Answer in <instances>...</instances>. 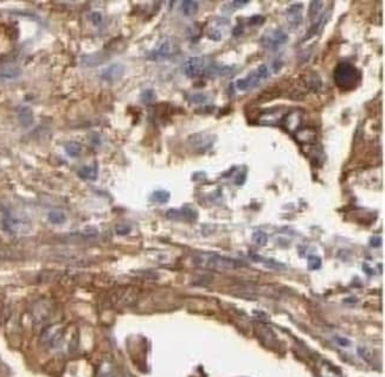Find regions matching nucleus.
Masks as SVG:
<instances>
[{
  "mask_svg": "<svg viewBox=\"0 0 385 377\" xmlns=\"http://www.w3.org/2000/svg\"><path fill=\"white\" fill-rule=\"evenodd\" d=\"M194 263L199 268L216 272L234 271V269H237L243 266L240 261L218 255V254L214 253L196 254L194 256Z\"/></svg>",
  "mask_w": 385,
  "mask_h": 377,
  "instance_id": "1",
  "label": "nucleus"
},
{
  "mask_svg": "<svg viewBox=\"0 0 385 377\" xmlns=\"http://www.w3.org/2000/svg\"><path fill=\"white\" fill-rule=\"evenodd\" d=\"M333 79L337 86L342 90L353 89L360 80V72L350 63H339L333 72Z\"/></svg>",
  "mask_w": 385,
  "mask_h": 377,
  "instance_id": "2",
  "label": "nucleus"
},
{
  "mask_svg": "<svg viewBox=\"0 0 385 377\" xmlns=\"http://www.w3.org/2000/svg\"><path fill=\"white\" fill-rule=\"evenodd\" d=\"M3 227L7 233L14 234V235H25V234H29L31 229H32L31 222L28 218L10 213V211L4 214Z\"/></svg>",
  "mask_w": 385,
  "mask_h": 377,
  "instance_id": "3",
  "label": "nucleus"
},
{
  "mask_svg": "<svg viewBox=\"0 0 385 377\" xmlns=\"http://www.w3.org/2000/svg\"><path fill=\"white\" fill-rule=\"evenodd\" d=\"M269 76V70L265 65H260L256 71L250 74L248 78L241 79L236 81V88L241 91H248L252 90L257 86H260L261 81L265 80Z\"/></svg>",
  "mask_w": 385,
  "mask_h": 377,
  "instance_id": "4",
  "label": "nucleus"
},
{
  "mask_svg": "<svg viewBox=\"0 0 385 377\" xmlns=\"http://www.w3.org/2000/svg\"><path fill=\"white\" fill-rule=\"evenodd\" d=\"M287 41H288L287 33L283 32L281 29H276V30H271V31L264 33L263 38H262V44H263L264 48L274 51V50L279 49L281 45L287 43Z\"/></svg>",
  "mask_w": 385,
  "mask_h": 377,
  "instance_id": "5",
  "label": "nucleus"
},
{
  "mask_svg": "<svg viewBox=\"0 0 385 377\" xmlns=\"http://www.w3.org/2000/svg\"><path fill=\"white\" fill-rule=\"evenodd\" d=\"M207 69V64L204 57H191L183 65L184 74L187 78H198L203 75Z\"/></svg>",
  "mask_w": 385,
  "mask_h": 377,
  "instance_id": "6",
  "label": "nucleus"
},
{
  "mask_svg": "<svg viewBox=\"0 0 385 377\" xmlns=\"http://www.w3.org/2000/svg\"><path fill=\"white\" fill-rule=\"evenodd\" d=\"M188 142L196 149H206L214 145L215 136L205 132L196 133L188 137Z\"/></svg>",
  "mask_w": 385,
  "mask_h": 377,
  "instance_id": "7",
  "label": "nucleus"
},
{
  "mask_svg": "<svg viewBox=\"0 0 385 377\" xmlns=\"http://www.w3.org/2000/svg\"><path fill=\"white\" fill-rule=\"evenodd\" d=\"M123 74H125V67L120 63H114L103 69L101 71V79L106 82H115L121 79Z\"/></svg>",
  "mask_w": 385,
  "mask_h": 377,
  "instance_id": "8",
  "label": "nucleus"
},
{
  "mask_svg": "<svg viewBox=\"0 0 385 377\" xmlns=\"http://www.w3.org/2000/svg\"><path fill=\"white\" fill-rule=\"evenodd\" d=\"M21 67L15 64H5L0 67V82L4 81H12L17 80L22 76Z\"/></svg>",
  "mask_w": 385,
  "mask_h": 377,
  "instance_id": "9",
  "label": "nucleus"
},
{
  "mask_svg": "<svg viewBox=\"0 0 385 377\" xmlns=\"http://www.w3.org/2000/svg\"><path fill=\"white\" fill-rule=\"evenodd\" d=\"M62 337V330L59 325L51 326V328H48L44 332L43 336H42V342L44 344L50 345V346H55L59 344V342Z\"/></svg>",
  "mask_w": 385,
  "mask_h": 377,
  "instance_id": "10",
  "label": "nucleus"
},
{
  "mask_svg": "<svg viewBox=\"0 0 385 377\" xmlns=\"http://www.w3.org/2000/svg\"><path fill=\"white\" fill-rule=\"evenodd\" d=\"M166 216L171 220H185V221H195L197 218V213L190 208H183L180 210H168Z\"/></svg>",
  "mask_w": 385,
  "mask_h": 377,
  "instance_id": "11",
  "label": "nucleus"
},
{
  "mask_svg": "<svg viewBox=\"0 0 385 377\" xmlns=\"http://www.w3.org/2000/svg\"><path fill=\"white\" fill-rule=\"evenodd\" d=\"M17 117H18L19 124L22 125V127H24V128H29V127L33 125L34 117H33V111L30 108V107L28 106L18 107Z\"/></svg>",
  "mask_w": 385,
  "mask_h": 377,
  "instance_id": "12",
  "label": "nucleus"
},
{
  "mask_svg": "<svg viewBox=\"0 0 385 377\" xmlns=\"http://www.w3.org/2000/svg\"><path fill=\"white\" fill-rule=\"evenodd\" d=\"M173 51V47L169 41H165L160 45H158L157 49H154L149 55V59L158 61V60H164L171 55Z\"/></svg>",
  "mask_w": 385,
  "mask_h": 377,
  "instance_id": "13",
  "label": "nucleus"
},
{
  "mask_svg": "<svg viewBox=\"0 0 385 377\" xmlns=\"http://www.w3.org/2000/svg\"><path fill=\"white\" fill-rule=\"evenodd\" d=\"M287 19L292 28H298L302 22V5L296 4L287 10Z\"/></svg>",
  "mask_w": 385,
  "mask_h": 377,
  "instance_id": "14",
  "label": "nucleus"
},
{
  "mask_svg": "<svg viewBox=\"0 0 385 377\" xmlns=\"http://www.w3.org/2000/svg\"><path fill=\"white\" fill-rule=\"evenodd\" d=\"M198 9L199 4L197 2H194V0H185V2L182 3V11L184 16L186 17L195 16L198 12Z\"/></svg>",
  "mask_w": 385,
  "mask_h": 377,
  "instance_id": "15",
  "label": "nucleus"
},
{
  "mask_svg": "<svg viewBox=\"0 0 385 377\" xmlns=\"http://www.w3.org/2000/svg\"><path fill=\"white\" fill-rule=\"evenodd\" d=\"M64 149L69 157L77 158L82 153V145L76 141H69L64 144Z\"/></svg>",
  "mask_w": 385,
  "mask_h": 377,
  "instance_id": "16",
  "label": "nucleus"
},
{
  "mask_svg": "<svg viewBox=\"0 0 385 377\" xmlns=\"http://www.w3.org/2000/svg\"><path fill=\"white\" fill-rule=\"evenodd\" d=\"M80 177H82L83 179L88 180H95L98 178V167L96 166H83L79 171Z\"/></svg>",
  "mask_w": 385,
  "mask_h": 377,
  "instance_id": "17",
  "label": "nucleus"
},
{
  "mask_svg": "<svg viewBox=\"0 0 385 377\" xmlns=\"http://www.w3.org/2000/svg\"><path fill=\"white\" fill-rule=\"evenodd\" d=\"M48 218L52 224H62V223H64L65 221H67V216H65V214L61 210L50 211Z\"/></svg>",
  "mask_w": 385,
  "mask_h": 377,
  "instance_id": "18",
  "label": "nucleus"
},
{
  "mask_svg": "<svg viewBox=\"0 0 385 377\" xmlns=\"http://www.w3.org/2000/svg\"><path fill=\"white\" fill-rule=\"evenodd\" d=\"M152 201L156 203H159V204H165V203L168 202L169 199V192L165 191V190H158L154 191L152 194Z\"/></svg>",
  "mask_w": 385,
  "mask_h": 377,
  "instance_id": "19",
  "label": "nucleus"
},
{
  "mask_svg": "<svg viewBox=\"0 0 385 377\" xmlns=\"http://www.w3.org/2000/svg\"><path fill=\"white\" fill-rule=\"evenodd\" d=\"M157 96H156V93H154V90L152 89H147L145 90L144 93L141 94V100L142 102L146 103V105H148V103H152L156 101Z\"/></svg>",
  "mask_w": 385,
  "mask_h": 377,
  "instance_id": "20",
  "label": "nucleus"
},
{
  "mask_svg": "<svg viewBox=\"0 0 385 377\" xmlns=\"http://www.w3.org/2000/svg\"><path fill=\"white\" fill-rule=\"evenodd\" d=\"M321 7H322V3L321 2H313L311 3V7H310V17L311 18H314L317 17L319 12L321 11Z\"/></svg>",
  "mask_w": 385,
  "mask_h": 377,
  "instance_id": "21",
  "label": "nucleus"
},
{
  "mask_svg": "<svg viewBox=\"0 0 385 377\" xmlns=\"http://www.w3.org/2000/svg\"><path fill=\"white\" fill-rule=\"evenodd\" d=\"M321 267V259L318 256H310L308 259V268L312 269H319Z\"/></svg>",
  "mask_w": 385,
  "mask_h": 377,
  "instance_id": "22",
  "label": "nucleus"
},
{
  "mask_svg": "<svg viewBox=\"0 0 385 377\" xmlns=\"http://www.w3.org/2000/svg\"><path fill=\"white\" fill-rule=\"evenodd\" d=\"M254 241H255L259 246H265L268 242V236L265 235L264 233L257 232L254 234Z\"/></svg>",
  "mask_w": 385,
  "mask_h": 377,
  "instance_id": "23",
  "label": "nucleus"
},
{
  "mask_svg": "<svg viewBox=\"0 0 385 377\" xmlns=\"http://www.w3.org/2000/svg\"><path fill=\"white\" fill-rule=\"evenodd\" d=\"M90 21H91V23L95 26H100V25L102 24V22H103L102 13L99 12V11H94V12H91V14H90Z\"/></svg>",
  "mask_w": 385,
  "mask_h": 377,
  "instance_id": "24",
  "label": "nucleus"
},
{
  "mask_svg": "<svg viewBox=\"0 0 385 377\" xmlns=\"http://www.w3.org/2000/svg\"><path fill=\"white\" fill-rule=\"evenodd\" d=\"M129 232H130V228L128 225H125V224L118 225V228H117L118 235H127Z\"/></svg>",
  "mask_w": 385,
  "mask_h": 377,
  "instance_id": "25",
  "label": "nucleus"
},
{
  "mask_svg": "<svg viewBox=\"0 0 385 377\" xmlns=\"http://www.w3.org/2000/svg\"><path fill=\"white\" fill-rule=\"evenodd\" d=\"M205 100H206V96L203 94H196L194 96H191V101L194 103H203V102H205Z\"/></svg>",
  "mask_w": 385,
  "mask_h": 377,
  "instance_id": "26",
  "label": "nucleus"
},
{
  "mask_svg": "<svg viewBox=\"0 0 385 377\" xmlns=\"http://www.w3.org/2000/svg\"><path fill=\"white\" fill-rule=\"evenodd\" d=\"M100 376H101V377H115L113 372L110 371V369L109 368L105 369V367L101 369V371H100Z\"/></svg>",
  "mask_w": 385,
  "mask_h": 377,
  "instance_id": "27",
  "label": "nucleus"
},
{
  "mask_svg": "<svg viewBox=\"0 0 385 377\" xmlns=\"http://www.w3.org/2000/svg\"><path fill=\"white\" fill-rule=\"evenodd\" d=\"M264 22V18L262 16H254L252 19H250V24H262Z\"/></svg>",
  "mask_w": 385,
  "mask_h": 377,
  "instance_id": "28",
  "label": "nucleus"
},
{
  "mask_svg": "<svg viewBox=\"0 0 385 377\" xmlns=\"http://www.w3.org/2000/svg\"><path fill=\"white\" fill-rule=\"evenodd\" d=\"M370 243H371L372 247H379V246H380V237L373 236L371 238V241H370Z\"/></svg>",
  "mask_w": 385,
  "mask_h": 377,
  "instance_id": "29",
  "label": "nucleus"
},
{
  "mask_svg": "<svg viewBox=\"0 0 385 377\" xmlns=\"http://www.w3.org/2000/svg\"><path fill=\"white\" fill-rule=\"evenodd\" d=\"M337 341H338V343L339 344H342V346H348L350 343H349V341L348 340H344V338H337Z\"/></svg>",
  "mask_w": 385,
  "mask_h": 377,
  "instance_id": "30",
  "label": "nucleus"
}]
</instances>
